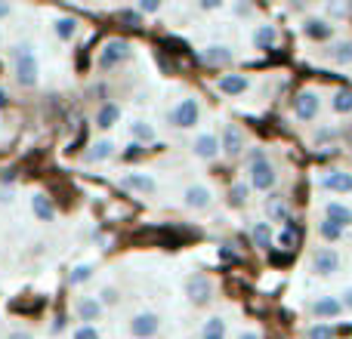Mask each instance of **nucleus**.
I'll return each instance as SVG.
<instances>
[{
  "label": "nucleus",
  "instance_id": "obj_1",
  "mask_svg": "<svg viewBox=\"0 0 352 339\" xmlns=\"http://www.w3.org/2000/svg\"><path fill=\"white\" fill-rule=\"evenodd\" d=\"M37 74H41V68H37V59L34 53H31L28 47L19 49L16 53V78L22 86H34L37 84Z\"/></svg>",
  "mask_w": 352,
  "mask_h": 339
},
{
  "label": "nucleus",
  "instance_id": "obj_2",
  "mask_svg": "<svg viewBox=\"0 0 352 339\" xmlns=\"http://www.w3.org/2000/svg\"><path fill=\"white\" fill-rule=\"evenodd\" d=\"M337 268H340V253H337L334 247L316 250V256H312V272H316L318 278H331Z\"/></svg>",
  "mask_w": 352,
  "mask_h": 339
},
{
  "label": "nucleus",
  "instance_id": "obj_3",
  "mask_svg": "<svg viewBox=\"0 0 352 339\" xmlns=\"http://www.w3.org/2000/svg\"><path fill=\"white\" fill-rule=\"evenodd\" d=\"M198 115H201L198 102H195V99H182V102L170 111V124L173 127H179V130H188V127L198 124Z\"/></svg>",
  "mask_w": 352,
  "mask_h": 339
},
{
  "label": "nucleus",
  "instance_id": "obj_4",
  "mask_svg": "<svg viewBox=\"0 0 352 339\" xmlns=\"http://www.w3.org/2000/svg\"><path fill=\"white\" fill-rule=\"evenodd\" d=\"M275 179H278V176H275V167L269 164L266 158L250 164V185H254L256 191H269V188L275 185Z\"/></svg>",
  "mask_w": 352,
  "mask_h": 339
},
{
  "label": "nucleus",
  "instance_id": "obj_5",
  "mask_svg": "<svg viewBox=\"0 0 352 339\" xmlns=\"http://www.w3.org/2000/svg\"><path fill=\"white\" fill-rule=\"evenodd\" d=\"M186 293H188V299H192L195 305H207L210 303V296H213L210 278H204V274H192L188 284H186Z\"/></svg>",
  "mask_w": 352,
  "mask_h": 339
},
{
  "label": "nucleus",
  "instance_id": "obj_6",
  "mask_svg": "<svg viewBox=\"0 0 352 339\" xmlns=\"http://www.w3.org/2000/svg\"><path fill=\"white\" fill-rule=\"evenodd\" d=\"M294 111H297L300 121H316L318 117V93H312V90L300 93V96L294 99Z\"/></svg>",
  "mask_w": 352,
  "mask_h": 339
},
{
  "label": "nucleus",
  "instance_id": "obj_7",
  "mask_svg": "<svg viewBox=\"0 0 352 339\" xmlns=\"http://www.w3.org/2000/svg\"><path fill=\"white\" fill-rule=\"evenodd\" d=\"M130 56V47L124 40H111L109 47L99 53V68H115L118 62H124Z\"/></svg>",
  "mask_w": 352,
  "mask_h": 339
},
{
  "label": "nucleus",
  "instance_id": "obj_8",
  "mask_svg": "<svg viewBox=\"0 0 352 339\" xmlns=\"http://www.w3.org/2000/svg\"><path fill=\"white\" fill-rule=\"evenodd\" d=\"M322 185L328 188V191L349 194L352 191V173H346V170H331V173L322 176Z\"/></svg>",
  "mask_w": 352,
  "mask_h": 339
},
{
  "label": "nucleus",
  "instance_id": "obj_9",
  "mask_svg": "<svg viewBox=\"0 0 352 339\" xmlns=\"http://www.w3.org/2000/svg\"><path fill=\"white\" fill-rule=\"evenodd\" d=\"M158 315H152V312H146V315H136L133 318V324H130V330H133V336H140V339H148V336H155L158 334Z\"/></svg>",
  "mask_w": 352,
  "mask_h": 339
},
{
  "label": "nucleus",
  "instance_id": "obj_10",
  "mask_svg": "<svg viewBox=\"0 0 352 339\" xmlns=\"http://www.w3.org/2000/svg\"><path fill=\"white\" fill-rule=\"evenodd\" d=\"M324 219L340 225V229H346V225H352V210L346 204H340V200H328V204H324Z\"/></svg>",
  "mask_w": 352,
  "mask_h": 339
},
{
  "label": "nucleus",
  "instance_id": "obj_11",
  "mask_svg": "<svg viewBox=\"0 0 352 339\" xmlns=\"http://www.w3.org/2000/svg\"><path fill=\"white\" fill-rule=\"evenodd\" d=\"M303 34L309 37V40H331L334 25L324 22V19H306V22H303Z\"/></svg>",
  "mask_w": 352,
  "mask_h": 339
},
{
  "label": "nucleus",
  "instance_id": "obj_12",
  "mask_svg": "<svg viewBox=\"0 0 352 339\" xmlns=\"http://www.w3.org/2000/svg\"><path fill=\"white\" fill-rule=\"evenodd\" d=\"M250 80L244 78V74H226V78H219V93H226V96H241V93H248Z\"/></svg>",
  "mask_w": 352,
  "mask_h": 339
},
{
  "label": "nucleus",
  "instance_id": "obj_13",
  "mask_svg": "<svg viewBox=\"0 0 352 339\" xmlns=\"http://www.w3.org/2000/svg\"><path fill=\"white\" fill-rule=\"evenodd\" d=\"M241 148H244V136H241V130L232 127V124H229V127L223 130V152L235 158V154H241Z\"/></svg>",
  "mask_w": 352,
  "mask_h": 339
},
{
  "label": "nucleus",
  "instance_id": "obj_14",
  "mask_svg": "<svg viewBox=\"0 0 352 339\" xmlns=\"http://www.w3.org/2000/svg\"><path fill=\"white\" fill-rule=\"evenodd\" d=\"M312 312H316L318 318H337L343 312V299L337 296H322L316 305H312Z\"/></svg>",
  "mask_w": 352,
  "mask_h": 339
},
{
  "label": "nucleus",
  "instance_id": "obj_15",
  "mask_svg": "<svg viewBox=\"0 0 352 339\" xmlns=\"http://www.w3.org/2000/svg\"><path fill=\"white\" fill-rule=\"evenodd\" d=\"M217 152H219V142H217V136L204 133V136H198V139H195V154H198V158L213 161V158H217Z\"/></svg>",
  "mask_w": 352,
  "mask_h": 339
},
{
  "label": "nucleus",
  "instance_id": "obj_16",
  "mask_svg": "<svg viewBox=\"0 0 352 339\" xmlns=\"http://www.w3.org/2000/svg\"><path fill=\"white\" fill-rule=\"evenodd\" d=\"M207 204H210V188H204V185L186 188V207H192V210H204Z\"/></svg>",
  "mask_w": 352,
  "mask_h": 339
},
{
  "label": "nucleus",
  "instance_id": "obj_17",
  "mask_svg": "<svg viewBox=\"0 0 352 339\" xmlns=\"http://www.w3.org/2000/svg\"><path fill=\"white\" fill-rule=\"evenodd\" d=\"M124 185L136 188V191H142V194H152L155 191V179H152V176H140V173H130L127 179H124Z\"/></svg>",
  "mask_w": 352,
  "mask_h": 339
},
{
  "label": "nucleus",
  "instance_id": "obj_18",
  "mask_svg": "<svg viewBox=\"0 0 352 339\" xmlns=\"http://www.w3.org/2000/svg\"><path fill=\"white\" fill-rule=\"evenodd\" d=\"M78 315L84 318V321H96V318L102 315V303H96V299H80V303H78Z\"/></svg>",
  "mask_w": 352,
  "mask_h": 339
},
{
  "label": "nucleus",
  "instance_id": "obj_19",
  "mask_svg": "<svg viewBox=\"0 0 352 339\" xmlns=\"http://www.w3.org/2000/svg\"><path fill=\"white\" fill-rule=\"evenodd\" d=\"M204 62H210V65H226V62H232V49L229 47H207Z\"/></svg>",
  "mask_w": 352,
  "mask_h": 339
},
{
  "label": "nucleus",
  "instance_id": "obj_20",
  "mask_svg": "<svg viewBox=\"0 0 352 339\" xmlns=\"http://www.w3.org/2000/svg\"><path fill=\"white\" fill-rule=\"evenodd\" d=\"M121 117V111H118V105H102V111L96 115V127H102V130H109V127H115V121Z\"/></svg>",
  "mask_w": 352,
  "mask_h": 339
},
{
  "label": "nucleus",
  "instance_id": "obj_21",
  "mask_svg": "<svg viewBox=\"0 0 352 339\" xmlns=\"http://www.w3.org/2000/svg\"><path fill=\"white\" fill-rule=\"evenodd\" d=\"M331 108H334L337 115H352V93L349 90L334 93V99H331Z\"/></svg>",
  "mask_w": 352,
  "mask_h": 339
},
{
  "label": "nucleus",
  "instance_id": "obj_22",
  "mask_svg": "<svg viewBox=\"0 0 352 339\" xmlns=\"http://www.w3.org/2000/svg\"><path fill=\"white\" fill-rule=\"evenodd\" d=\"M254 43H256V49H269L275 43V28L272 25H260L256 28V34H254Z\"/></svg>",
  "mask_w": 352,
  "mask_h": 339
},
{
  "label": "nucleus",
  "instance_id": "obj_23",
  "mask_svg": "<svg viewBox=\"0 0 352 339\" xmlns=\"http://www.w3.org/2000/svg\"><path fill=\"white\" fill-rule=\"evenodd\" d=\"M34 216H37V219H43V222H50V219L56 216L53 204H50V200L43 198V194H37V198H34Z\"/></svg>",
  "mask_w": 352,
  "mask_h": 339
},
{
  "label": "nucleus",
  "instance_id": "obj_24",
  "mask_svg": "<svg viewBox=\"0 0 352 339\" xmlns=\"http://www.w3.org/2000/svg\"><path fill=\"white\" fill-rule=\"evenodd\" d=\"M331 59L337 62V65H349L352 62V43L346 40V43H337L334 49H331Z\"/></svg>",
  "mask_w": 352,
  "mask_h": 339
},
{
  "label": "nucleus",
  "instance_id": "obj_25",
  "mask_svg": "<svg viewBox=\"0 0 352 339\" xmlns=\"http://www.w3.org/2000/svg\"><path fill=\"white\" fill-rule=\"evenodd\" d=\"M254 244H256V247H269V244H272V231H269L266 222H256L254 225Z\"/></svg>",
  "mask_w": 352,
  "mask_h": 339
},
{
  "label": "nucleus",
  "instance_id": "obj_26",
  "mask_svg": "<svg viewBox=\"0 0 352 339\" xmlns=\"http://www.w3.org/2000/svg\"><path fill=\"white\" fill-rule=\"evenodd\" d=\"M297 241H300V231L294 229V225H285V231L278 235V244L285 250H294V247H297Z\"/></svg>",
  "mask_w": 352,
  "mask_h": 339
},
{
  "label": "nucleus",
  "instance_id": "obj_27",
  "mask_svg": "<svg viewBox=\"0 0 352 339\" xmlns=\"http://www.w3.org/2000/svg\"><path fill=\"white\" fill-rule=\"evenodd\" d=\"M318 231H322V237H324V241H340V235H343V229H340V225L328 222V219H324V222L318 225Z\"/></svg>",
  "mask_w": 352,
  "mask_h": 339
},
{
  "label": "nucleus",
  "instance_id": "obj_28",
  "mask_svg": "<svg viewBox=\"0 0 352 339\" xmlns=\"http://www.w3.org/2000/svg\"><path fill=\"white\" fill-rule=\"evenodd\" d=\"M266 210H269V216H272V219H287V204H285V200H278V198L269 200Z\"/></svg>",
  "mask_w": 352,
  "mask_h": 339
},
{
  "label": "nucleus",
  "instance_id": "obj_29",
  "mask_svg": "<svg viewBox=\"0 0 352 339\" xmlns=\"http://www.w3.org/2000/svg\"><path fill=\"white\" fill-rule=\"evenodd\" d=\"M56 34H59L62 40H72L74 37V19H59V22H56Z\"/></svg>",
  "mask_w": 352,
  "mask_h": 339
},
{
  "label": "nucleus",
  "instance_id": "obj_30",
  "mask_svg": "<svg viewBox=\"0 0 352 339\" xmlns=\"http://www.w3.org/2000/svg\"><path fill=\"white\" fill-rule=\"evenodd\" d=\"M111 154V142H96L93 145V152L87 154V161H105Z\"/></svg>",
  "mask_w": 352,
  "mask_h": 339
},
{
  "label": "nucleus",
  "instance_id": "obj_31",
  "mask_svg": "<svg viewBox=\"0 0 352 339\" xmlns=\"http://www.w3.org/2000/svg\"><path fill=\"white\" fill-rule=\"evenodd\" d=\"M244 200H248V185H235L229 191V204L232 207H244Z\"/></svg>",
  "mask_w": 352,
  "mask_h": 339
},
{
  "label": "nucleus",
  "instance_id": "obj_32",
  "mask_svg": "<svg viewBox=\"0 0 352 339\" xmlns=\"http://www.w3.org/2000/svg\"><path fill=\"white\" fill-rule=\"evenodd\" d=\"M223 330H226L223 318H210V321L204 324V336H223Z\"/></svg>",
  "mask_w": 352,
  "mask_h": 339
},
{
  "label": "nucleus",
  "instance_id": "obj_33",
  "mask_svg": "<svg viewBox=\"0 0 352 339\" xmlns=\"http://www.w3.org/2000/svg\"><path fill=\"white\" fill-rule=\"evenodd\" d=\"M309 339H334V330H331V324H316V327H309Z\"/></svg>",
  "mask_w": 352,
  "mask_h": 339
},
{
  "label": "nucleus",
  "instance_id": "obj_34",
  "mask_svg": "<svg viewBox=\"0 0 352 339\" xmlns=\"http://www.w3.org/2000/svg\"><path fill=\"white\" fill-rule=\"evenodd\" d=\"M133 136H136V139L152 142V139H155V130L148 127V124H133Z\"/></svg>",
  "mask_w": 352,
  "mask_h": 339
},
{
  "label": "nucleus",
  "instance_id": "obj_35",
  "mask_svg": "<svg viewBox=\"0 0 352 339\" xmlns=\"http://www.w3.org/2000/svg\"><path fill=\"white\" fill-rule=\"evenodd\" d=\"M90 272H93L90 266H78V268L72 272V278H68V281H72V284H84V281L90 278Z\"/></svg>",
  "mask_w": 352,
  "mask_h": 339
},
{
  "label": "nucleus",
  "instance_id": "obj_36",
  "mask_svg": "<svg viewBox=\"0 0 352 339\" xmlns=\"http://www.w3.org/2000/svg\"><path fill=\"white\" fill-rule=\"evenodd\" d=\"M74 339H99V334H96V327H80L74 334Z\"/></svg>",
  "mask_w": 352,
  "mask_h": 339
},
{
  "label": "nucleus",
  "instance_id": "obj_37",
  "mask_svg": "<svg viewBox=\"0 0 352 339\" xmlns=\"http://www.w3.org/2000/svg\"><path fill=\"white\" fill-rule=\"evenodd\" d=\"M158 10H161V6L155 3V0H142V3H140V12H158Z\"/></svg>",
  "mask_w": 352,
  "mask_h": 339
},
{
  "label": "nucleus",
  "instance_id": "obj_38",
  "mask_svg": "<svg viewBox=\"0 0 352 339\" xmlns=\"http://www.w3.org/2000/svg\"><path fill=\"white\" fill-rule=\"evenodd\" d=\"M343 309L352 312V287H346V290H343Z\"/></svg>",
  "mask_w": 352,
  "mask_h": 339
},
{
  "label": "nucleus",
  "instance_id": "obj_39",
  "mask_svg": "<svg viewBox=\"0 0 352 339\" xmlns=\"http://www.w3.org/2000/svg\"><path fill=\"white\" fill-rule=\"evenodd\" d=\"M115 290H102V303H115Z\"/></svg>",
  "mask_w": 352,
  "mask_h": 339
},
{
  "label": "nucleus",
  "instance_id": "obj_40",
  "mask_svg": "<svg viewBox=\"0 0 352 339\" xmlns=\"http://www.w3.org/2000/svg\"><path fill=\"white\" fill-rule=\"evenodd\" d=\"M121 19H124V22H130V25H136V22H140V19H136L133 12H121Z\"/></svg>",
  "mask_w": 352,
  "mask_h": 339
},
{
  "label": "nucleus",
  "instance_id": "obj_41",
  "mask_svg": "<svg viewBox=\"0 0 352 339\" xmlns=\"http://www.w3.org/2000/svg\"><path fill=\"white\" fill-rule=\"evenodd\" d=\"M238 339H260V336H256V334H241Z\"/></svg>",
  "mask_w": 352,
  "mask_h": 339
},
{
  "label": "nucleus",
  "instance_id": "obj_42",
  "mask_svg": "<svg viewBox=\"0 0 352 339\" xmlns=\"http://www.w3.org/2000/svg\"><path fill=\"white\" fill-rule=\"evenodd\" d=\"M10 339H31V336H28V334H12Z\"/></svg>",
  "mask_w": 352,
  "mask_h": 339
},
{
  "label": "nucleus",
  "instance_id": "obj_43",
  "mask_svg": "<svg viewBox=\"0 0 352 339\" xmlns=\"http://www.w3.org/2000/svg\"><path fill=\"white\" fill-rule=\"evenodd\" d=\"M3 105H6V93L0 90V108H3Z\"/></svg>",
  "mask_w": 352,
  "mask_h": 339
},
{
  "label": "nucleus",
  "instance_id": "obj_44",
  "mask_svg": "<svg viewBox=\"0 0 352 339\" xmlns=\"http://www.w3.org/2000/svg\"><path fill=\"white\" fill-rule=\"evenodd\" d=\"M6 12H10V6H6V3H0V16H6Z\"/></svg>",
  "mask_w": 352,
  "mask_h": 339
},
{
  "label": "nucleus",
  "instance_id": "obj_45",
  "mask_svg": "<svg viewBox=\"0 0 352 339\" xmlns=\"http://www.w3.org/2000/svg\"><path fill=\"white\" fill-rule=\"evenodd\" d=\"M201 339H223V336H201Z\"/></svg>",
  "mask_w": 352,
  "mask_h": 339
}]
</instances>
